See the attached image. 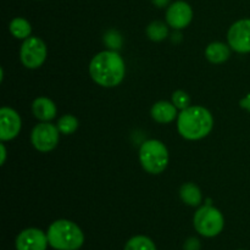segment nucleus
Masks as SVG:
<instances>
[{
  "label": "nucleus",
  "instance_id": "nucleus-15",
  "mask_svg": "<svg viewBox=\"0 0 250 250\" xmlns=\"http://www.w3.org/2000/svg\"><path fill=\"white\" fill-rule=\"evenodd\" d=\"M180 197L189 207H198L202 203V192L194 183H185L180 189Z\"/></svg>",
  "mask_w": 250,
  "mask_h": 250
},
{
  "label": "nucleus",
  "instance_id": "nucleus-3",
  "mask_svg": "<svg viewBox=\"0 0 250 250\" xmlns=\"http://www.w3.org/2000/svg\"><path fill=\"white\" fill-rule=\"evenodd\" d=\"M48 242L56 250H77L82 247L84 236L80 227L68 220H58L48 229Z\"/></svg>",
  "mask_w": 250,
  "mask_h": 250
},
{
  "label": "nucleus",
  "instance_id": "nucleus-6",
  "mask_svg": "<svg viewBox=\"0 0 250 250\" xmlns=\"http://www.w3.org/2000/svg\"><path fill=\"white\" fill-rule=\"evenodd\" d=\"M20 59L24 67L34 68L41 67L46 59V45L38 37H29L24 39L20 50Z\"/></svg>",
  "mask_w": 250,
  "mask_h": 250
},
{
  "label": "nucleus",
  "instance_id": "nucleus-4",
  "mask_svg": "<svg viewBox=\"0 0 250 250\" xmlns=\"http://www.w3.org/2000/svg\"><path fill=\"white\" fill-rule=\"evenodd\" d=\"M139 160L146 172L159 175L168 164V151L164 143L156 139L144 142L139 149Z\"/></svg>",
  "mask_w": 250,
  "mask_h": 250
},
{
  "label": "nucleus",
  "instance_id": "nucleus-20",
  "mask_svg": "<svg viewBox=\"0 0 250 250\" xmlns=\"http://www.w3.org/2000/svg\"><path fill=\"white\" fill-rule=\"evenodd\" d=\"M172 104L175 105L177 109H187V107H189L190 104L189 95L186 92H183V90H176L172 94Z\"/></svg>",
  "mask_w": 250,
  "mask_h": 250
},
{
  "label": "nucleus",
  "instance_id": "nucleus-16",
  "mask_svg": "<svg viewBox=\"0 0 250 250\" xmlns=\"http://www.w3.org/2000/svg\"><path fill=\"white\" fill-rule=\"evenodd\" d=\"M9 28L12 36L17 39L29 38L32 32L31 23H29L26 19H22V17H16V19L12 20V21L10 22Z\"/></svg>",
  "mask_w": 250,
  "mask_h": 250
},
{
  "label": "nucleus",
  "instance_id": "nucleus-2",
  "mask_svg": "<svg viewBox=\"0 0 250 250\" xmlns=\"http://www.w3.org/2000/svg\"><path fill=\"white\" fill-rule=\"evenodd\" d=\"M214 119L208 109L203 106H189L182 110L177 119V128L181 136L188 141H198L211 132Z\"/></svg>",
  "mask_w": 250,
  "mask_h": 250
},
{
  "label": "nucleus",
  "instance_id": "nucleus-17",
  "mask_svg": "<svg viewBox=\"0 0 250 250\" xmlns=\"http://www.w3.org/2000/svg\"><path fill=\"white\" fill-rule=\"evenodd\" d=\"M168 29L166 24L161 21H154L146 27V36L154 42H161L167 37Z\"/></svg>",
  "mask_w": 250,
  "mask_h": 250
},
{
  "label": "nucleus",
  "instance_id": "nucleus-14",
  "mask_svg": "<svg viewBox=\"0 0 250 250\" xmlns=\"http://www.w3.org/2000/svg\"><path fill=\"white\" fill-rule=\"evenodd\" d=\"M229 55H231V51H229V46L220 42H214L205 49V56L212 63L225 62L229 60Z\"/></svg>",
  "mask_w": 250,
  "mask_h": 250
},
{
  "label": "nucleus",
  "instance_id": "nucleus-18",
  "mask_svg": "<svg viewBox=\"0 0 250 250\" xmlns=\"http://www.w3.org/2000/svg\"><path fill=\"white\" fill-rule=\"evenodd\" d=\"M125 250H156V247L148 237L136 236L127 242Z\"/></svg>",
  "mask_w": 250,
  "mask_h": 250
},
{
  "label": "nucleus",
  "instance_id": "nucleus-21",
  "mask_svg": "<svg viewBox=\"0 0 250 250\" xmlns=\"http://www.w3.org/2000/svg\"><path fill=\"white\" fill-rule=\"evenodd\" d=\"M104 41H105V44H106L109 48H111V49L121 48L122 38H121V36H120L119 32H116V31L106 32V34H105V37H104Z\"/></svg>",
  "mask_w": 250,
  "mask_h": 250
},
{
  "label": "nucleus",
  "instance_id": "nucleus-13",
  "mask_svg": "<svg viewBox=\"0 0 250 250\" xmlns=\"http://www.w3.org/2000/svg\"><path fill=\"white\" fill-rule=\"evenodd\" d=\"M151 117L159 124H170L177 116V107L168 102H158L151 107Z\"/></svg>",
  "mask_w": 250,
  "mask_h": 250
},
{
  "label": "nucleus",
  "instance_id": "nucleus-25",
  "mask_svg": "<svg viewBox=\"0 0 250 250\" xmlns=\"http://www.w3.org/2000/svg\"><path fill=\"white\" fill-rule=\"evenodd\" d=\"M0 150H1V165H4L5 159H6V149L4 144H0Z\"/></svg>",
  "mask_w": 250,
  "mask_h": 250
},
{
  "label": "nucleus",
  "instance_id": "nucleus-24",
  "mask_svg": "<svg viewBox=\"0 0 250 250\" xmlns=\"http://www.w3.org/2000/svg\"><path fill=\"white\" fill-rule=\"evenodd\" d=\"M153 4L158 7H165L170 2V0H151Z\"/></svg>",
  "mask_w": 250,
  "mask_h": 250
},
{
  "label": "nucleus",
  "instance_id": "nucleus-10",
  "mask_svg": "<svg viewBox=\"0 0 250 250\" xmlns=\"http://www.w3.org/2000/svg\"><path fill=\"white\" fill-rule=\"evenodd\" d=\"M193 19V10L186 1H176L166 11V21L175 29L186 28Z\"/></svg>",
  "mask_w": 250,
  "mask_h": 250
},
{
  "label": "nucleus",
  "instance_id": "nucleus-19",
  "mask_svg": "<svg viewBox=\"0 0 250 250\" xmlns=\"http://www.w3.org/2000/svg\"><path fill=\"white\" fill-rule=\"evenodd\" d=\"M58 128L63 134L75 133L76 129L78 128V120L72 115H63L59 119Z\"/></svg>",
  "mask_w": 250,
  "mask_h": 250
},
{
  "label": "nucleus",
  "instance_id": "nucleus-8",
  "mask_svg": "<svg viewBox=\"0 0 250 250\" xmlns=\"http://www.w3.org/2000/svg\"><path fill=\"white\" fill-rule=\"evenodd\" d=\"M227 39L229 46L237 53H250V19H243L234 22L229 27Z\"/></svg>",
  "mask_w": 250,
  "mask_h": 250
},
{
  "label": "nucleus",
  "instance_id": "nucleus-1",
  "mask_svg": "<svg viewBox=\"0 0 250 250\" xmlns=\"http://www.w3.org/2000/svg\"><path fill=\"white\" fill-rule=\"evenodd\" d=\"M89 73L97 84L112 88L124 81L126 66L119 53L115 50H105L92 59L89 63Z\"/></svg>",
  "mask_w": 250,
  "mask_h": 250
},
{
  "label": "nucleus",
  "instance_id": "nucleus-9",
  "mask_svg": "<svg viewBox=\"0 0 250 250\" xmlns=\"http://www.w3.org/2000/svg\"><path fill=\"white\" fill-rule=\"evenodd\" d=\"M21 117L11 107L0 109V139L2 142L11 141L19 136L21 131Z\"/></svg>",
  "mask_w": 250,
  "mask_h": 250
},
{
  "label": "nucleus",
  "instance_id": "nucleus-5",
  "mask_svg": "<svg viewBox=\"0 0 250 250\" xmlns=\"http://www.w3.org/2000/svg\"><path fill=\"white\" fill-rule=\"evenodd\" d=\"M195 229L204 237H215L224 229L225 219L220 210L211 205H207L195 212L193 219Z\"/></svg>",
  "mask_w": 250,
  "mask_h": 250
},
{
  "label": "nucleus",
  "instance_id": "nucleus-23",
  "mask_svg": "<svg viewBox=\"0 0 250 250\" xmlns=\"http://www.w3.org/2000/svg\"><path fill=\"white\" fill-rule=\"evenodd\" d=\"M239 105H241V107H243V109H246L247 111L250 112V93L246 98H243V99L241 100Z\"/></svg>",
  "mask_w": 250,
  "mask_h": 250
},
{
  "label": "nucleus",
  "instance_id": "nucleus-12",
  "mask_svg": "<svg viewBox=\"0 0 250 250\" xmlns=\"http://www.w3.org/2000/svg\"><path fill=\"white\" fill-rule=\"evenodd\" d=\"M32 111L37 119L43 122H48L56 116L58 110L53 100L45 97H39L32 104Z\"/></svg>",
  "mask_w": 250,
  "mask_h": 250
},
{
  "label": "nucleus",
  "instance_id": "nucleus-7",
  "mask_svg": "<svg viewBox=\"0 0 250 250\" xmlns=\"http://www.w3.org/2000/svg\"><path fill=\"white\" fill-rule=\"evenodd\" d=\"M59 128L58 126L42 122L37 125L31 133V142L37 150L42 153H48L56 148L59 144Z\"/></svg>",
  "mask_w": 250,
  "mask_h": 250
},
{
  "label": "nucleus",
  "instance_id": "nucleus-22",
  "mask_svg": "<svg viewBox=\"0 0 250 250\" xmlns=\"http://www.w3.org/2000/svg\"><path fill=\"white\" fill-rule=\"evenodd\" d=\"M183 250H200V241L195 237H190L186 241Z\"/></svg>",
  "mask_w": 250,
  "mask_h": 250
},
{
  "label": "nucleus",
  "instance_id": "nucleus-11",
  "mask_svg": "<svg viewBox=\"0 0 250 250\" xmlns=\"http://www.w3.org/2000/svg\"><path fill=\"white\" fill-rule=\"evenodd\" d=\"M48 236L38 229H27L16 238V250H45Z\"/></svg>",
  "mask_w": 250,
  "mask_h": 250
}]
</instances>
